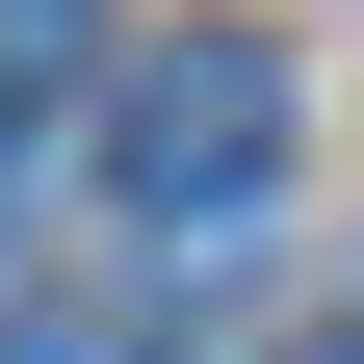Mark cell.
<instances>
[{
    "mask_svg": "<svg viewBox=\"0 0 364 364\" xmlns=\"http://www.w3.org/2000/svg\"><path fill=\"white\" fill-rule=\"evenodd\" d=\"M105 156H130V208H156V235H235L260 182H287V53H260V26L130 53V78H105Z\"/></svg>",
    "mask_w": 364,
    "mask_h": 364,
    "instance_id": "cell-1",
    "label": "cell"
},
{
    "mask_svg": "<svg viewBox=\"0 0 364 364\" xmlns=\"http://www.w3.org/2000/svg\"><path fill=\"white\" fill-rule=\"evenodd\" d=\"M78 78V0H0V105H53Z\"/></svg>",
    "mask_w": 364,
    "mask_h": 364,
    "instance_id": "cell-2",
    "label": "cell"
},
{
    "mask_svg": "<svg viewBox=\"0 0 364 364\" xmlns=\"http://www.w3.org/2000/svg\"><path fill=\"white\" fill-rule=\"evenodd\" d=\"M0 364H130V338H105V312H0Z\"/></svg>",
    "mask_w": 364,
    "mask_h": 364,
    "instance_id": "cell-3",
    "label": "cell"
},
{
    "mask_svg": "<svg viewBox=\"0 0 364 364\" xmlns=\"http://www.w3.org/2000/svg\"><path fill=\"white\" fill-rule=\"evenodd\" d=\"M287 364H364V312H312V338H287Z\"/></svg>",
    "mask_w": 364,
    "mask_h": 364,
    "instance_id": "cell-4",
    "label": "cell"
}]
</instances>
